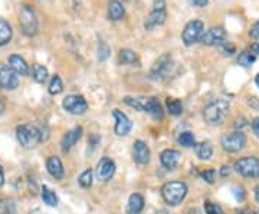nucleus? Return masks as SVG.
Listing matches in <instances>:
<instances>
[{"label":"nucleus","instance_id":"obj_33","mask_svg":"<svg viewBox=\"0 0 259 214\" xmlns=\"http://www.w3.org/2000/svg\"><path fill=\"white\" fill-rule=\"evenodd\" d=\"M78 183H79V186L82 187V188H90V187L93 186V171L91 170H85L82 174L79 176V178H78Z\"/></svg>","mask_w":259,"mask_h":214},{"label":"nucleus","instance_id":"obj_29","mask_svg":"<svg viewBox=\"0 0 259 214\" xmlns=\"http://www.w3.org/2000/svg\"><path fill=\"white\" fill-rule=\"evenodd\" d=\"M179 144L180 145H183L186 148H190V147H196V140H194V135L192 132H189V131H186V132H182L180 135H179Z\"/></svg>","mask_w":259,"mask_h":214},{"label":"nucleus","instance_id":"obj_41","mask_svg":"<svg viewBox=\"0 0 259 214\" xmlns=\"http://www.w3.org/2000/svg\"><path fill=\"white\" fill-rule=\"evenodd\" d=\"M248 103H249L250 108H253L255 111H259V99L258 98H249V99H248Z\"/></svg>","mask_w":259,"mask_h":214},{"label":"nucleus","instance_id":"obj_14","mask_svg":"<svg viewBox=\"0 0 259 214\" xmlns=\"http://www.w3.org/2000/svg\"><path fill=\"white\" fill-rule=\"evenodd\" d=\"M112 115L115 118V134L120 135V137H124V135H128L130 131L133 128V122L130 121V118L121 112L120 110H114L112 111Z\"/></svg>","mask_w":259,"mask_h":214},{"label":"nucleus","instance_id":"obj_49","mask_svg":"<svg viewBox=\"0 0 259 214\" xmlns=\"http://www.w3.org/2000/svg\"><path fill=\"white\" fill-rule=\"evenodd\" d=\"M29 214H42V211L40 210H33V211H30Z\"/></svg>","mask_w":259,"mask_h":214},{"label":"nucleus","instance_id":"obj_37","mask_svg":"<svg viewBox=\"0 0 259 214\" xmlns=\"http://www.w3.org/2000/svg\"><path fill=\"white\" fill-rule=\"evenodd\" d=\"M200 177L203 178L206 183L209 184H213L214 183V177H216V171L213 168H209V170H204L200 173Z\"/></svg>","mask_w":259,"mask_h":214},{"label":"nucleus","instance_id":"obj_47","mask_svg":"<svg viewBox=\"0 0 259 214\" xmlns=\"http://www.w3.org/2000/svg\"><path fill=\"white\" fill-rule=\"evenodd\" d=\"M186 214H202V211H200L199 208H196V207H194V208H190V210H187V213H186Z\"/></svg>","mask_w":259,"mask_h":214},{"label":"nucleus","instance_id":"obj_51","mask_svg":"<svg viewBox=\"0 0 259 214\" xmlns=\"http://www.w3.org/2000/svg\"><path fill=\"white\" fill-rule=\"evenodd\" d=\"M238 214H248V213H246L245 210H239V211H238Z\"/></svg>","mask_w":259,"mask_h":214},{"label":"nucleus","instance_id":"obj_25","mask_svg":"<svg viewBox=\"0 0 259 214\" xmlns=\"http://www.w3.org/2000/svg\"><path fill=\"white\" fill-rule=\"evenodd\" d=\"M10 39H12V28L6 20L0 19V46L9 43Z\"/></svg>","mask_w":259,"mask_h":214},{"label":"nucleus","instance_id":"obj_8","mask_svg":"<svg viewBox=\"0 0 259 214\" xmlns=\"http://www.w3.org/2000/svg\"><path fill=\"white\" fill-rule=\"evenodd\" d=\"M204 33V26L202 20H192L186 25L185 30H183V43L186 46H192L196 42H199Z\"/></svg>","mask_w":259,"mask_h":214},{"label":"nucleus","instance_id":"obj_53","mask_svg":"<svg viewBox=\"0 0 259 214\" xmlns=\"http://www.w3.org/2000/svg\"><path fill=\"white\" fill-rule=\"evenodd\" d=\"M253 214H259V211H256V213H253Z\"/></svg>","mask_w":259,"mask_h":214},{"label":"nucleus","instance_id":"obj_27","mask_svg":"<svg viewBox=\"0 0 259 214\" xmlns=\"http://www.w3.org/2000/svg\"><path fill=\"white\" fill-rule=\"evenodd\" d=\"M166 105L167 110H168V112H170L171 115H175V117L182 115V112H183V105H182V102H180L179 99H176V98H167Z\"/></svg>","mask_w":259,"mask_h":214},{"label":"nucleus","instance_id":"obj_26","mask_svg":"<svg viewBox=\"0 0 259 214\" xmlns=\"http://www.w3.org/2000/svg\"><path fill=\"white\" fill-rule=\"evenodd\" d=\"M42 200H44V203L49 205V207H56L58 203H59L58 196H56L55 193L47 186L42 188Z\"/></svg>","mask_w":259,"mask_h":214},{"label":"nucleus","instance_id":"obj_30","mask_svg":"<svg viewBox=\"0 0 259 214\" xmlns=\"http://www.w3.org/2000/svg\"><path fill=\"white\" fill-rule=\"evenodd\" d=\"M64 91V84H62V79L58 76V75H54L52 79H51V84H49V93L51 95H58Z\"/></svg>","mask_w":259,"mask_h":214},{"label":"nucleus","instance_id":"obj_32","mask_svg":"<svg viewBox=\"0 0 259 214\" xmlns=\"http://www.w3.org/2000/svg\"><path fill=\"white\" fill-rule=\"evenodd\" d=\"M16 211V207L13 200L10 198H0V214H15Z\"/></svg>","mask_w":259,"mask_h":214},{"label":"nucleus","instance_id":"obj_19","mask_svg":"<svg viewBox=\"0 0 259 214\" xmlns=\"http://www.w3.org/2000/svg\"><path fill=\"white\" fill-rule=\"evenodd\" d=\"M9 66L20 76H26L30 72V68L26 64V61L19 55H12L9 58Z\"/></svg>","mask_w":259,"mask_h":214},{"label":"nucleus","instance_id":"obj_48","mask_svg":"<svg viewBox=\"0 0 259 214\" xmlns=\"http://www.w3.org/2000/svg\"><path fill=\"white\" fill-rule=\"evenodd\" d=\"M255 200L259 203V184L255 187Z\"/></svg>","mask_w":259,"mask_h":214},{"label":"nucleus","instance_id":"obj_34","mask_svg":"<svg viewBox=\"0 0 259 214\" xmlns=\"http://www.w3.org/2000/svg\"><path fill=\"white\" fill-rule=\"evenodd\" d=\"M204 213L206 214H223L222 207L212 201H204Z\"/></svg>","mask_w":259,"mask_h":214},{"label":"nucleus","instance_id":"obj_45","mask_svg":"<svg viewBox=\"0 0 259 214\" xmlns=\"http://www.w3.org/2000/svg\"><path fill=\"white\" fill-rule=\"evenodd\" d=\"M250 50H252V54L255 56H259V43H253L252 47H250Z\"/></svg>","mask_w":259,"mask_h":214},{"label":"nucleus","instance_id":"obj_13","mask_svg":"<svg viewBox=\"0 0 259 214\" xmlns=\"http://www.w3.org/2000/svg\"><path fill=\"white\" fill-rule=\"evenodd\" d=\"M226 33L222 28H210L207 29L200 39V42L206 46H219L222 42H225Z\"/></svg>","mask_w":259,"mask_h":214},{"label":"nucleus","instance_id":"obj_3","mask_svg":"<svg viewBox=\"0 0 259 214\" xmlns=\"http://www.w3.org/2000/svg\"><path fill=\"white\" fill-rule=\"evenodd\" d=\"M161 196L168 205H179L187 196V186L183 181H168L161 187Z\"/></svg>","mask_w":259,"mask_h":214},{"label":"nucleus","instance_id":"obj_28","mask_svg":"<svg viewBox=\"0 0 259 214\" xmlns=\"http://www.w3.org/2000/svg\"><path fill=\"white\" fill-rule=\"evenodd\" d=\"M33 74V79L36 81L37 84H45L48 79V69L42 65H35L32 69Z\"/></svg>","mask_w":259,"mask_h":214},{"label":"nucleus","instance_id":"obj_1","mask_svg":"<svg viewBox=\"0 0 259 214\" xmlns=\"http://www.w3.org/2000/svg\"><path fill=\"white\" fill-rule=\"evenodd\" d=\"M229 112V102L225 99H216L207 103L203 110L204 121L209 125H221Z\"/></svg>","mask_w":259,"mask_h":214},{"label":"nucleus","instance_id":"obj_42","mask_svg":"<svg viewBox=\"0 0 259 214\" xmlns=\"http://www.w3.org/2000/svg\"><path fill=\"white\" fill-rule=\"evenodd\" d=\"M193 6H197V8H204L207 5V0H189Z\"/></svg>","mask_w":259,"mask_h":214},{"label":"nucleus","instance_id":"obj_4","mask_svg":"<svg viewBox=\"0 0 259 214\" xmlns=\"http://www.w3.org/2000/svg\"><path fill=\"white\" fill-rule=\"evenodd\" d=\"M167 12H166V2L164 0H156L153 5V10L146 19L144 28L146 30H153L156 26H160L166 22Z\"/></svg>","mask_w":259,"mask_h":214},{"label":"nucleus","instance_id":"obj_38","mask_svg":"<svg viewBox=\"0 0 259 214\" xmlns=\"http://www.w3.org/2000/svg\"><path fill=\"white\" fill-rule=\"evenodd\" d=\"M108 56H110V47L107 46L105 43H100V46H98V59L105 61V59H108Z\"/></svg>","mask_w":259,"mask_h":214},{"label":"nucleus","instance_id":"obj_10","mask_svg":"<svg viewBox=\"0 0 259 214\" xmlns=\"http://www.w3.org/2000/svg\"><path fill=\"white\" fill-rule=\"evenodd\" d=\"M171 66H173L171 56L168 55V54L161 55L157 61H156V64L151 66V69H150V78H151V79L163 78L164 75L168 74V71L171 69Z\"/></svg>","mask_w":259,"mask_h":214},{"label":"nucleus","instance_id":"obj_16","mask_svg":"<svg viewBox=\"0 0 259 214\" xmlns=\"http://www.w3.org/2000/svg\"><path fill=\"white\" fill-rule=\"evenodd\" d=\"M81 137H82V127H75L72 130L68 131L64 135V138H62V144H61L62 151L68 152L78 141L81 140Z\"/></svg>","mask_w":259,"mask_h":214},{"label":"nucleus","instance_id":"obj_35","mask_svg":"<svg viewBox=\"0 0 259 214\" xmlns=\"http://www.w3.org/2000/svg\"><path fill=\"white\" fill-rule=\"evenodd\" d=\"M219 50H221V54H223L225 56H232L235 52H236V49H235V46L232 45L231 42H228V40H225V42H222L221 45H219Z\"/></svg>","mask_w":259,"mask_h":214},{"label":"nucleus","instance_id":"obj_7","mask_svg":"<svg viewBox=\"0 0 259 214\" xmlns=\"http://www.w3.org/2000/svg\"><path fill=\"white\" fill-rule=\"evenodd\" d=\"M22 32L28 36H33L37 32V19L35 10L30 6H23L20 10V19H19Z\"/></svg>","mask_w":259,"mask_h":214},{"label":"nucleus","instance_id":"obj_18","mask_svg":"<svg viewBox=\"0 0 259 214\" xmlns=\"http://www.w3.org/2000/svg\"><path fill=\"white\" fill-rule=\"evenodd\" d=\"M47 170L48 173L55 178V180H62L65 176V170L61 159L58 157H49L47 159Z\"/></svg>","mask_w":259,"mask_h":214},{"label":"nucleus","instance_id":"obj_21","mask_svg":"<svg viewBox=\"0 0 259 214\" xmlns=\"http://www.w3.org/2000/svg\"><path fill=\"white\" fill-rule=\"evenodd\" d=\"M118 61L121 65H131V66H140V59L137 54L131 49H121Z\"/></svg>","mask_w":259,"mask_h":214},{"label":"nucleus","instance_id":"obj_50","mask_svg":"<svg viewBox=\"0 0 259 214\" xmlns=\"http://www.w3.org/2000/svg\"><path fill=\"white\" fill-rule=\"evenodd\" d=\"M3 108H5V106H3V102L0 101V114H2V111H3Z\"/></svg>","mask_w":259,"mask_h":214},{"label":"nucleus","instance_id":"obj_22","mask_svg":"<svg viewBox=\"0 0 259 214\" xmlns=\"http://www.w3.org/2000/svg\"><path fill=\"white\" fill-rule=\"evenodd\" d=\"M125 15L124 6L121 5L120 0H111L108 5V16L111 20H121Z\"/></svg>","mask_w":259,"mask_h":214},{"label":"nucleus","instance_id":"obj_12","mask_svg":"<svg viewBox=\"0 0 259 214\" xmlns=\"http://www.w3.org/2000/svg\"><path fill=\"white\" fill-rule=\"evenodd\" d=\"M18 74L10 66H2L0 68V86L8 91H12V89L18 88Z\"/></svg>","mask_w":259,"mask_h":214},{"label":"nucleus","instance_id":"obj_9","mask_svg":"<svg viewBox=\"0 0 259 214\" xmlns=\"http://www.w3.org/2000/svg\"><path fill=\"white\" fill-rule=\"evenodd\" d=\"M62 106L65 111L72 115H82L88 110V102L81 95H68L62 102Z\"/></svg>","mask_w":259,"mask_h":214},{"label":"nucleus","instance_id":"obj_43","mask_svg":"<svg viewBox=\"0 0 259 214\" xmlns=\"http://www.w3.org/2000/svg\"><path fill=\"white\" fill-rule=\"evenodd\" d=\"M252 130H253V132L259 137V118H255V120H253V122H252Z\"/></svg>","mask_w":259,"mask_h":214},{"label":"nucleus","instance_id":"obj_40","mask_svg":"<svg viewBox=\"0 0 259 214\" xmlns=\"http://www.w3.org/2000/svg\"><path fill=\"white\" fill-rule=\"evenodd\" d=\"M100 141H101V138H100L97 134H93V135L90 137V140H88V144H90L93 148H95V147L98 145V142H100Z\"/></svg>","mask_w":259,"mask_h":214},{"label":"nucleus","instance_id":"obj_46","mask_svg":"<svg viewBox=\"0 0 259 214\" xmlns=\"http://www.w3.org/2000/svg\"><path fill=\"white\" fill-rule=\"evenodd\" d=\"M5 184V173H3V168L0 166V187Z\"/></svg>","mask_w":259,"mask_h":214},{"label":"nucleus","instance_id":"obj_20","mask_svg":"<svg viewBox=\"0 0 259 214\" xmlns=\"http://www.w3.org/2000/svg\"><path fill=\"white\" fill-rule=\"evenodd\" d=\"M147 114H150L154 120H163V115H164V111H163V106L158 101L156 96H151V98H147V102H146V111Z\"/></svg>","mask_w":259,"mask_h":214},{"label":"nucleus","instance_id":"obj_17","mask_svg":"<svg viewBox=\"0 0 259 214\" xmlns=\"http://www.w3.org/2000/svg\"><path fill=\"white\" fill-rule=\"evenodd\" d=\"M160 161H161L163 167L167 170H175L180 161V152L177 149H164L160 154Z\"/></svg>","mask_w":259,"mask_h":214},{"label":"nucleus","instance_id":"obj_31","mask_svg":"<svg viewBox=\"0 0 259 214\" xmlns=\"http://www.w3.org/2000/svg\"><path fill=\"white\" fill-rule=\"evenodd\" d=\"M255 61H256V56L252 54V50H243L241 55H239V58H238V64L245 66V68L252 65Z\"/></svg>","mask_w":259,"mask_h":214},{"label":"nucleus","instance_id":"obj_6","mask_svg":"<svg viewBox=\"0 0 259 214\" xmlns=\"http://www.w3.org/2000/svg\"><path fill=\"white\" fill-rule=\"evenodd\" d=\"M221 145L228 152H239L246 145V137L242 131H235L232 134H225L221 138Z\"/></svg>","mask_w":259,"mask_h":214},{"label":"nucleus","instance_id":"obj_52","mask_svg":"<svg viewBox=\"0 0 259 214\" xmlns=\"http://www.w3.org/2000/svg\"><path fill=\"white\" fill-rule=\"evenodd\" d=\"M255 82H256V85H258V86H259V75H258V76H256V78H255Z\"/></svg>","mask_w":259,"mask_h":214},{"label":"nucleus","instance_id":"obj_15","mask_svg":"<svg viewBox=\"0 0 259 214\" xmlns=\"http://www.w3.org/2000/svg\"><path fill=\"white\" fill-rule=\"evenodd\" d=\"M114 174H115V163L108 157L101 158L97 167V177L101 181H108L114 177Z\"/></svg>","mask_w":259,"mask_h":214},{"label":"nucleus","instance_id":"obj_44","mask_svg":"<svg viewBox=\"0 0 259 214\" xmlns=\"http://www.w3.org/2000/svg\"><path fill=\"white\" fill-rule=\"evenodd\" d=\"M231 174V167L229 166H223L222 168H221V176L222 177H226V176H229Z\"/></svg>","mask_w":259,"mask_h":214},{"label":"nucleus","instance_id":"obj_36","mask_svg":"<svg viewBox=\"0 0 259 214\" xmlns=\"http://www.w3.org/2000/svg\"><path fill=\"white\" fill-rule=\"evenodd\" d=\"M232 194H233V197L238 201H243L245 197H246V191H245V188L242 186H233L232 187Z\"/></svg>","mask_w":259,"mask_h":214},{"label":"nucleus","instance_id":"obj_24","mask_svg":"<svg viewBox=\"0 0 259 214\" xmlns=\"http://www.w3.org/2000/svg\"><path fill=\"white\" fill-rule=\"evenodd\" d=\"M196 155L200 159H207L212 158L213 155V147L210 142H200V144H196Z\"/></svg>","mask_w":259,"mask_h":214},{"label":"nucleus","instance_id":"obj_11","mask_svg":"<svg viewBox=\"0 0 259 214\" xmlns=\"http://www.w3.org/2000/svg\"><path fill=\"white\" fill-rule=\"evenodd\" d=\"M133 158L140 166H146L150 163L151 158V151L144 141L137 140L133 144Z\"/></svg>","mask_w":259,"mask_h":214},{"label":"nucleus","instance_id":"obj_2","mask_svg":"<svg viewBox=\"0 0 259 214\" xmlns=\"http://www.w3.org/2000/svg\"><path fill=\"white\" fill-rule=\"evenodd\" d=\"M16 137H18L20 145H23L25 148H33L40 141L45 140L42 130L36 125H32V124L19 125L16 128Z\"/></svg>","mask_w":259,"mask_h":214},{"label":"nucleus","instance_id":"obj_5","mask_svg":"<svg viewBox=\"0 0 259 214\" xmlns=\"http://www.w3.org/2000/svg\"><path fill=\"white\" fill-rule=\"evenodd\" d=\"M235 170L242 177L259 178V158L258 157H243L235 163Z\"/></svg>","mask_w":259,"mask_h":214},{"label":"nucleus","instance_id":"obj_23","mask_svg":"<svg viewBox=\"0 0 259 214\" xmlns=\"http://www.w3.org/2000/svg\"><path fill=\"white\" fill-rule=\"evenodd\" d=\"M144 208V198L139 193H134L130 196L128 200V211L130 214H140Z\"/></svg>","mask_w":259,"mask_h":214},{"label":"nucleus","instance_id":"obj_39","mask_svg":"<svg viewBox=\"0 0 259 214\" xmlns=\"http://www.w3.org/2000/svg\"><path fill=\"white\" fill-rule=\"evenodd\" d=\"M249 36L252 39H255V40H259V20L258 22H255L249 29Z\"/></svg>","mask_w":259,"mask_h":214}]
</instances>
